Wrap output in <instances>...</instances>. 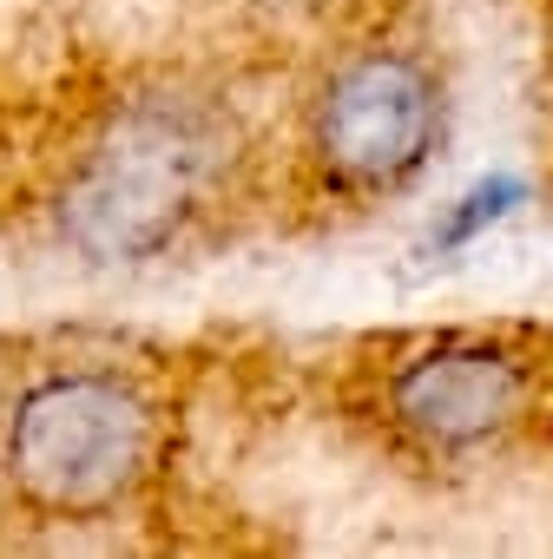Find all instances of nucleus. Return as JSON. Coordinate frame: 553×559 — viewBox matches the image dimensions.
Returning a JSON list of instances; mask_svg holds the SVG:
<instances>
[{
    "mask_svg": "<svg viewBox=\"0 0 553 559\" xmlns=\"http://www.w3.org/2000/svg\"><path fill=\"white\" fill-rule=\"evenodd\" d=\"M231 8H237L244 21H263V27H304V34H323V40L383 21L369 0H231Z\"/></svg>",
    "mask_w": 553,
    "mask_h": 559,
    "instance_id": "39448f33",
    "label": "nucleus"
},
{
    "mask_svg": "<svg viewBox=\"0 0 553 559\" xmlns=\"http://www.w3.org/2000/svg\"><path fill=\"white\" fill-rule=\"evenodd\" d=\"M350 415L415 467H487L553 441V330L435 323L350 356Z\"/></svg>",
    "mask_w": 553,
    "mask_h": 559,
    "instance_id": "f03ea898",
    "label": "nucleus"
},
{
    "mask_svg": "<svg viewBox=\"0 0 553 559\" xmlns=\"http://www.w3.org/2000/svg\"><path fill=\"white\" fill-rule=\"evenodd\" d=\"M448 132V80L442 60L369 21L356 34L323 40L291 126V185L323 211H369L402 198L442 152Z\"/></svg>",
    "mask_w": 553,
    "mask_h": 559,
    "instance_id": "20e7f679",
    "label": "nucleus"
},
{
    "mask_svg": "<svg viewBox=\"0 0 553 559\" xmlns=\"http://www.w3.org/2000/svg\"><path fill=\"white\" fill-rule=\"evenodd\" d=\"M165 441V389L119 356H34L0 389V480L47 526L119 520L158 480Z\"/></svg>",
    "mask_w": 553,
    "mask_h": 559,
    "instance_id": "7ed1b4c3",
    "label": "nucleus"
},
{
    "mask_svg": "<svg viewBox=\"0 0 553 559\" xmlns=\"http://www.w3.org/2000/svg\"><path fill=\"white\" fill-rule=\"evenodd\" d=\"M250 165L257 145L231 93L191 73H139L60 152L47 217L93 270H152L224 230Z\"/></svg>",
    "mask_w": 553,
    "mask_h": 559,
    "instance_id": "f257e3e1",
    "label": "nucleus"
}]
</instances>
